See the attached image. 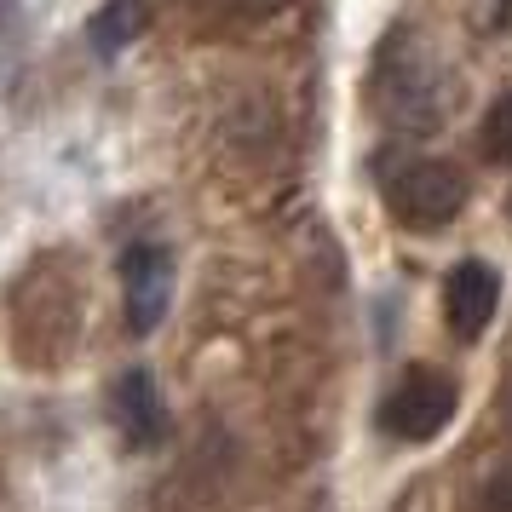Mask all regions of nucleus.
I'll return each mask as SVG.
<instances>
[{"instance_id": "obj_1", "label": "nucleus", "mask_w": 512, "mask_h": 512, "mask_svg": "<svg viewBox=\"0 0 512 512\" xmlns=\"http://www.w3.org/2000/svg\"><path fill=\"white\" fill-rule=\"evenodd\" d=\"M75 323H81V300H75V282L58 271V259H35L12 294V334L18 351L29 363H52L58 351L70 346Z\"/></svg>"}, {"instance_id": "obj_2", "label": "nucleus", "mask_w": 512, "mask_h": 512, "mask_svg": "<svg viewBox=\"0 0 512 512\" xmlns=\"http://www.w3.org/2000/svg\"><path fill=\"white\" fill-rule=\"evenodd\" d=\"M466 196H472L466 173L443 156H409L386 173V208L409 231H443L449 219H461Z\"/></svg>"}, {"instance_id": "obj_3", "label": "nucleus", "mask_w": 512, "mask_h": 512, "mask_svg": "<svg viewBox=\"0 0 512 512\" xmlns=\"http://www.w3.org/2000/svg\"><path fill=\"white\" fill-rule=\"evenodd\" d=\"M455 403H461V392H455L449 374L409 369L392 392L380 397V432L397 443H432L455 420Z\"/></svg>"}, {"instance_id": "obj_4", "label": "nucleus", "mask_w": 512, "mask_h": 512, "mask_svg": "<svg viewBox=\"0 0 512 512\" xmlns=\"http://www.w3.org/2000/svg\"><path fill=\"white\" fill-rule=\"evenodd\" d=\"M121 305L133 334H156L173 305V254L162 242H133L121 254Z\"/></svg>"}, {"instance_id": "obj_5", "label": "nucleus", "mask_w": 512, "mask_h": 512, "mask_svg": "<svg viewBox=\"0 0 512 512\" xmlns=\"http://www.w3.org/2000/svg\"><path fill=\"white\" fill-rule=\"evenodd\" d=\"M110 420H116V432L127 449H162L167 432H173V420H167V403L156 392V374L150 369H127L110 386Z\"/></svg>"}, {"instance_id": "obj_6", "label": "nucleus", "mask_w": 512, "mask_h": 512, "mask_svg": "<svg viewBox=\"0 0 512 512\" xmlns=\"http://www.w3.org/2000/svg\"><path fill=\"white\" fill-rule=\"evenodd\" d=\"M495 305H501V277L484 259H461L443 277V323H449L455 340H478L495 323Z\"/></svg>"}, {"instance_id": "obj_7", "label": "nucleus", "mask_w": 512, "mask_h": 512, "mask_svg": "<svg viewBox=\"0 0 512 512\" xmlns=\"http://www.w3.org/2000/svg\"><path fill=\"white\" fill-rule=\"evenodd\" d=\"M144 24H150V6L144 0H104L93 18H87V47L98 58H121L144 35Z\"/></svg>"}, {"instance_id": "obj_8", "label": "nucleus", "mask_w": 512, "mask_h": 512, "mask_svg": "<svg viewBox=\"0 0 512 512\" xmlns=\"http://www.w3.org/2000/svg\"><path fill=\"white\" fill-rule=\"evenodd\" d=\"M478 139H484V156L495 167H512V93H501L489 104L484 127H478Z\"/></svg>"}, {"instance_id": "obj_9", "label": "nucleus", "mask_w": 512, "mask_h": 512, "mask_svg": "<svg viewBox=\"0 0 512 512\" xmlns=\"http://www.w3.org/2000/svg\"><path fill=\"white\" fill-rule=\"evenodd\" d=\"M24 58V0H0V75Z\"/></svg>"}, {"instance_id": "obj_10", "label": "nucleus", "mask_w": 512, "mask_h": 512, "mask_svg": "<svg viewBox=\"0 0 512 512\" xmlns=\"http://www.w3.org/2000/svg\"><path fill=\"white\" fill-rule=\"evenodd\" d=\"M484 512H512V461H501L484 478Z\"/></svg>"}, {"instance_id": "obj_11", "label": "nucleus", "mask_w": 512, "mask_h": 512, "mask_svg": "<svg viewBox=\"0 0 512 512\" xmlns=\"http://www.w3.org/2000/svg\"><path fill=\"white\" fill-rule=\"evenodd\" d=\"M208 12H219V18H271L282 0H202Z\"/></svg>"}]
</instances>
